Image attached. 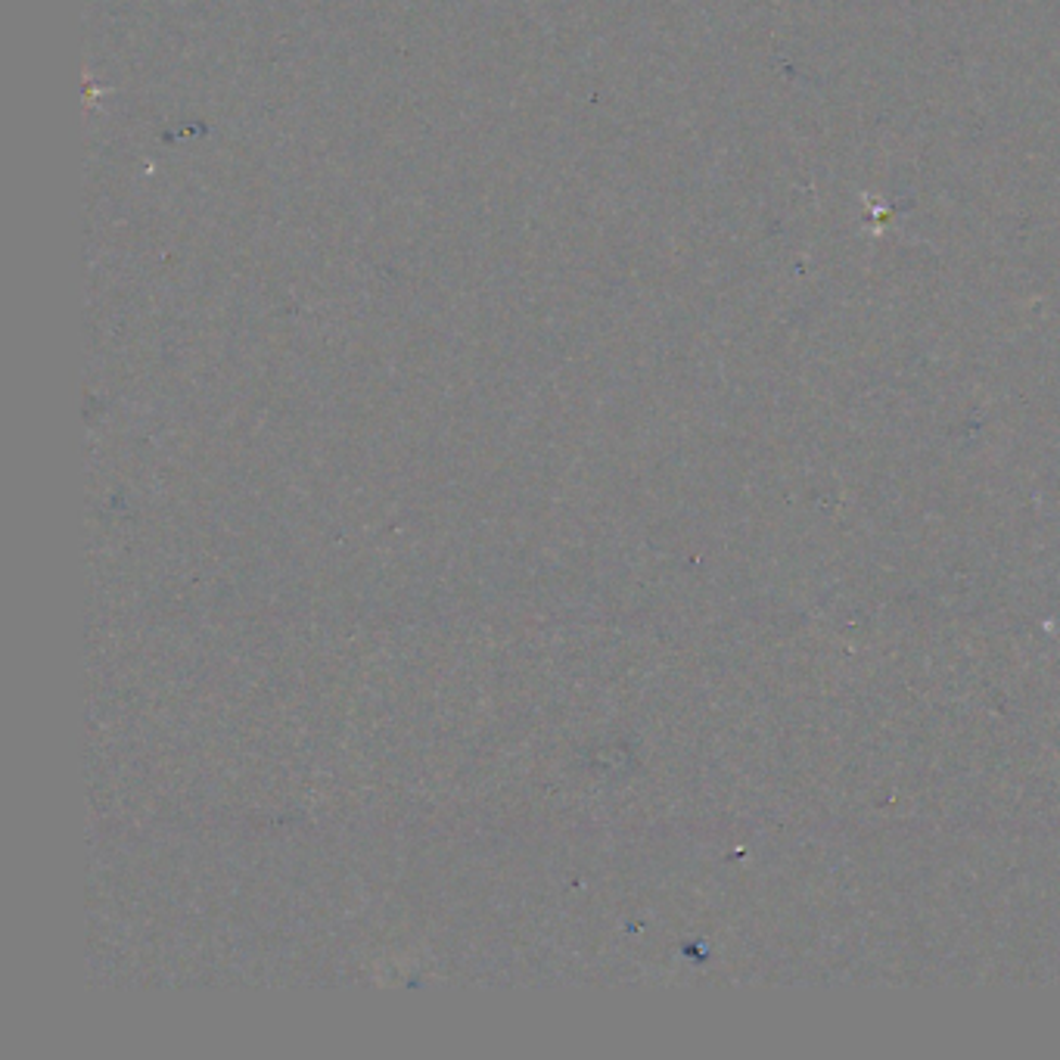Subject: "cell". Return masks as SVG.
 I'll return each instance as SVG.
<instances>
[]
</instances>
